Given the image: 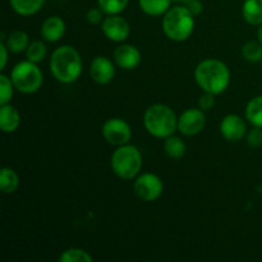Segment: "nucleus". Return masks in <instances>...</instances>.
<instances>
[{"mask_svg": "<svg viewBox=\"0 0 262 262\" xmlns=\"http://www.w3.org/2000/svg\"><path fill=\"white\" fill-rule=\"evenodd\" d=\"M83 63L78 50L71 45H61L53 51L50 72L54 78L64 84H71L81 77Z\"/></svg>", "mask_w": 262, "mask_h": 262, "instance_id": "1", "label": "nucleus"}, {"mask_svg": "<svg viewBox=\"0 0 262 262\" xmlns=\"http://www.w3.org/2000/svg\"><path fill=\"white\" fill-rule=\"evenodd\" d=\"M194 81L204 92L220 95L230 83V71L217 59H205L194 69Z\"/></svg>", "mask_w": 262, "mask_h": 262, "instance_id": "2", "label": "nucleus"}, {"mask_svg": "<svg viewBox=\"0 0 262 262\" xmlns=\"http://www.w3.org/2000/svg\"><path fill=\"white\" fill-rule=\"evenodd\" d=\"M143 125L152 137L165 140L178 129V117L168 105L154 104L143 114Z\"/></svg>", "mask_w": 262, "mask_h": 262, "instance_id": "3", "label": "nucleus"}, {"mask_svg": "<svg viewBox=\"0 0 262 262\" xmlns=\"http://www.w3.org/2000/svg\"><path fill=\"white\" fill-rule=\"evenodd\" d=\"M194 30V15L189 12L187 5L171 7L164 14L163 32L166 37L176 42L186 41Z\"/></svg>", "mask_w": 262, "mask_h": 262, "instance_id": "4", "label": "nucleus"}, {"mask_svg": "<svg viewBox=\"0 0 262 262\" xmlns=\"http://www.w3.org/2000/svg\"><path fill=\"white\" fill-rule=\"evenodd\" d=\"M112 170L118 178L129 181L140 174L142 168V154L136 146L123 145L117 147L110 159Z\"/></svg>", "mask_w": 262, "mask_h": 262, "instance_id": "5", "label": "nucleus"}, {"mask_svg": "<svg viewBox=\"0 0 262 262\" xmlns=\"http://www.w3.org/2000/svg\"><path fill=\"white\" fill-rule=\"evenodd\" d=\"M10 79L20 94L31 95L37 92L43 83V76L37 64L30 60L19 61L13 67Z\"/></svg>", "mask_w": 262, "mask_h": 262, "instance_id": "6", "label": "nucleus"}, {"mask_svg": "<svg viewBox=\"0 0 262 262\" xmlns=\"http://www.w3.org/2000/svg\"><path fill=\"white\" fill-rule=\"evenodd\" d=\"M133 192L143 202H154L160 199L164 192V183L154 173H143L137 176L133 183Z\"/></svg>", "mask_w": 262, "mask_h": 262, "instance_id": "7", "label": "nucleus"}, {"mask_svg": "<svg viewBox=\"0 0 262 262\" xmlns=\"http://www.w3.org/2000/svg\"><path fill=\"white\" fill-rule=\"evenodd\" d=\"M101 133L104 140L109 145L119 147V146L129 143L132 138V129L129 124L122 118H110L102 124Z\"/></svg>", "mask_w": 262, "mask_h": 262, "instance_id": "8", "label": "nucleus"}, {"mask_svg": "<svg viewBox=\"0 0 262 262\" xmlns=\"http://www.w3.org/2000/svg\"><path fill=\"white\" fill-rule=\"evenodd\" d=\"M205 125H206V117L204 110L200 107L199 109L189 107L184 110L178 118V130L187 137L199 135L200 132H202Z\"/></svg>", "mask_w": 262, "mask_h": 262, "instance_id": "9", "label": "nucleus"}, {"mask_svg": "<svg viewBox=\"0 0 262 262\" xmlns=\"http://www.w3.org/2000/svg\"><path fill=\"white\" fill-rule=\"evenodd\" d=\"M101 31L107 40L113 42L122 43L129 37V23L122 15H106L101 22Z\"/></svg>", "mask_w": 262, "mask_h": 262, "instance_id": "10", "label": "nucleus"}, {"mask_svg": "<svg viewBox=\"0 0 262 262\" xmlns=\"http://www.w3.org/2000/svg\"><path fill=\"white\" fill-rule=\"evenodd\" d=\"M247 132L246 122L237 114H228L220 122V133L228 142H239Z\"/></svg>", "mask_w": 262, "mask_h": 262, "instance_id": "11", "label": "nucleus"}, {"mask_svg": "<svg viewBox=\"0 0 262 262\" xmlns=\"http://www.w3.org/2000/svg\"><path fill=\"white\" fill-rule=\"evenodd\" d=\"M141 51L130 43L122 42L114 51V63L124 71H132L141 64Z\"/></svg>", "mask_w": 262, "mask_h": 262, "instance_id": "12", "label": "nucleus"}, {"mask_svg": "<svg viewBox=\"0 0 262 262\" xmlns=\"http://www.w3.org/2000/svg\"><path fill=\"white\" fill-rule=\"evenodd\" d=\"M90 77L97 84H107L115 77V64L106 56H96L90 64Z\"/></svg>", "mask_w": 262, "mask_h": 262, "instance_id": "13", "label": "nucleus"}, {"mask_svg": "<svg viewBox=\"0 0 262 262\" xmlns=\"http://www.w3.org/2000/svg\"><path fill=\"white\" fill-rule=\"evenodd\" d=\"M64 33H66V22L58 15L46 18L41 26V36L48 42H56L61 40Z\"/></svg>", "mask_w": 262, "mask_h": 262, "instance_id": "14", "label": "nucleus"}, {"mask_svg": "<svg viewBox=\"0 0 262 262\" xmlns=\"http://www.w3.org/2000/svg\"><path fill=\"white\" fill-rule=\"evenodd\" d=\"M20 114L10 104L2 105L0 107V129L4 133H13L19 128Z\"/></svg>", "mask_w": 262, "mask_h": 262, "instance_id": "15", "label": "nucleus"}, {"mask_svg": "<svg viewBox=\"0 0 262 262\" xmlns=\"http://www.w3.org/2000/svg\"><path fill=\"white\" fill-rule=\"evenodd\" d=\"M2 40L5 42L8 50L13 54L23 53V51L27 50L28 45L31 43L28 35L22 30L13 31V32H10L9 35L7 36V37H5L4 33H3Z\"/></svg>", "mask_w": 262, "mask_h": 262, "instance_id": "16", "label": "nucleus"}, {"mask_svg": "<svg viewBox=\"0 0 262 262\" xmlns=\"http://www.w3.org/2000/svg\"><path fill=\"white\" fill-rule=\"evenodd\" d=\"M242 15L248 25L260 26L262 23V0H245Z\"/></svg>", "mask_w": 262, "mask_h": 262, "instance_id": "17", "label": "nucleus"}, {"mask_svg": "<svg viewBox=\"0 0 262 262\" xmlns=\"http://www.w3.org/2000/svg\"><path fill=\"white\" fill-rule=\"evenodd\" d=\"M173 0H138L140 9L150 17L164 15L171 8Z\"/></svg>", "mask_w": 262, "mask_h": 262, "instance_id": "18", "label": "nucleus"}, {"mask_svg": "<svg viewBox=\"0 0 262 262\" xmlns=\"http://www.w3.org/2000/svg\"><path fill=\"white\" fill-rule=\"evenodd\" d=\"M9 4L17 14L30 17L41 10L45 0H9Z\"/></svg>", "mask_w": 262, "mask_h": 262, "instance_id": "19", "label": "nucleus"}, {"mask_svg": "<svg viewBox=\"0 0 262 262\" xmlns=\"http://www.w3.org/2000/svg\"><path fill=\"white\" fill-rule=\"evenodd\" d=\"M164 151L168 158L173 159V160H179L186 154V143L181 137L171 135L164 141Z\"/></svg>", "mask_w": 262, "mask_h": 262, "instance_id": "20", "label": "nucleus"}, {"mask_svg": "<svg viewBox=\"0 0 262 262\" xmlns=\"http://www.w3.org/2000/svg\"><path fill=\"white\" fill-rule=\"evenodd\" d=\"M19 187V177L13 169L3 168L0 171V188L5 194L14 193Z\"/></svg>", "mask_w": 262, "mask_h": 262, "instance_id": "21", "label": "nucleus"}, {"mask_svg": "<svg viewBox=\"0 0 262 262\" xmlns=\"http://www.w3.org/2000/svg\"><path fill=\"white\" fill-rule=\"evenodd\" d=\"M246 119L253 127L262 128V95L253 97L248 101L246 106Z\"/></svg>", "mask_w": 262, "mask_h": 262, "instance_id": "22", "label": "nucleus"}, {"mask_svg": "<svg viewBox=\"0 0 262 262\" xmlns=\"http://www.w3.org/2000/svg\"><path fill=\"white\" fill-rule=\"evenodd\" d=\"M242 56L250 63L262 61V45L260 41H248L242 46Z\"/></svg>", "mask_w": 262, "mask_h": 262, "instance_id": "23", "label": "nucleus"}, {"mask_svg": "<svg viewBox=\"0 0 262 262\" xmlns=\"http://www.w3.org/2000/svg\"><path fill=\"white\" fill-rule=\"evenodd\" d=\"M48 55V49L42 41H33L28 45L27 50H26V58L27 60L32 61V63H40Z\"/></svg>", "mask_w": 262, "mask_h": 262, "instance_id": "24", "label": "nucleus"}, {"mask_svg": "<svg viewBox=\"0 0 262 262\" xmlns=\"http://www.w3.org/2000/svg\"><path fill=\"white\" fill-rule=\"evenodd\" d=\"M60 262H92L94 258L82 248H68L59 257Z\"/></svg>", "mask_w": 262, "mask_h": 262, "instance_id": "25", "label": "nucleus"}, {"mask_svg": "<svg viewBox=\"0 0 262 262\" xmlns=\"http://www.w3.org/2000/svg\"><path fill=\"white\" fill-rule=\"evenodd\" d=\"M129 0H97V7L106 15L120 14L127 8Z\"/></svg>", "mask_w": 262, "mask_h": 262, "instance_id": "26", "label": "nucleus"}, {"mask_svg": "<svg viewBox=\"0 0 262 262\" xmlns=\"http://www.w3.org/2000/svg\"><path fill=\"white\" fill-rule=\"evenodd\" d=\"M14 90L15 87L10 77L5 76L4 73L0 74V105L10 104Z\"/></svg>", "mask_w": 262, "mask_h": 262, "instance_id": "27", "label": "nucleus"}, {"mask_svg": "<svg viewBox=\"0 0 262 262\" xmlns=\"http://www.w3.org/2000/svg\"><path fill=\"white\" fill-rule=\"evenodd\" d=\"M247 143L251 147L256 148L260 147L262 145V128L261 127H253L250 132L247 133Z\"/></svg>", "mask_w": 262, "mask_h": 262, "instance_id": "28", "label": "nucleus"}, {"mask_svg": "<svg viewBox=\"0 0 262 262\" xmlns=\"http://www.w3.org/2000/svg\"><path fill=\"white\" fill-rule=\"evenodd\" d=\"M215 96H216V95L210 94V92H204L199 100L200 109H202L204 112H209V110H211L212 107L215 106Z\"/></svg>", "mask_w": 262, "mask_h": 262, "instance_id": "29", "label": "nucleus"}, {"mask_svg": "<svg viewBox=\"0 0 262 262\" xmlns=\"http://www.w3.org/2000/svg\"><path fill=\"white\" fill-rule=\"evenodd\" d=\"M104 14L105 13L102 12L99 7L91 8V9H89V12H87L86 19L87 22L91 23V25H99V23H101L102 20H104V18H102Z\"/></svg>", "mask_w": 262, "mask_h": 262, "instance_id": "30", "label": "nucleus"}, {"mask_svg": "<svg viewBox=\"0 0 262 262\" xmlns=\"http://www.w3.org/2000/svg\"><path fill=\"white\" fill-rule=\"evenodd\" d=\"M0 53H2V58H0V69L4 71L8 63V53H10V51L8 50L7 45H5V42L3 40L0 41Z\"/></svg>", "mask_w": 262, "mask_h": 262, "instance_id": "31", "label": "nucleus"}, {"mask_svg": "<svg viewBox=\"0 0 262 262\" xmlns=\"http://www.w3.org/2000/svg\"><path fill=\"white\" fill-rule=\"evenodd\" d=\"M187 8H188L189 12H191L194 17H197V15L201 14L202 10H204V4L201 3V0H194V2L189 3V4L187 5Z\"/></svg>", "mask_w": 262, "mask_h": 262, "instance_id": "32", "label": "nucleus"}, {"mask_svg": "<svg viewBox=\"0 0 262 262\" xmlns=\"http://www.w3.org/2000/svg\"><path fill=\"white\" fill-rule=\"evenodd\" d=\"M174 3H177V4H181V5H188L189 3L194 2V0H173Z\"/></svg>", "mask_w": 262, "mask_h": 262, "instance_id": "33", "label": "nucleus"}, {"mask_svg": "<svg viewBox=\"0 0 262 262\" xmlns=\"http://www.w3.org/2000/svg\"><path fill=\"white\" fill-rule=\"evenodd\" d=\"M257 40L260 41V43L262 45V23L258 26V31H257Z\"/></svg>", "mask_w": 262, "mask_h": 262, "instance_id": "34", "label": "nucleus"}, {"mask_svg": "<svg viewBox=\"0 0 262 262\" xmlns=\"http://www.w3.org/2000/svg\"><path fill=\"white\" fill-rule=\"evenodd\" d=\"M261 63H262V61H261Z\"/></svg>", "mask_w": 262, "mask_h": 262, "instance_id": "35", "label": "nucleus"}]
</instances>
